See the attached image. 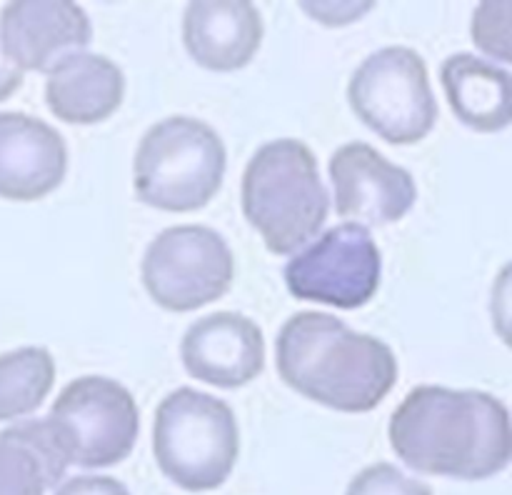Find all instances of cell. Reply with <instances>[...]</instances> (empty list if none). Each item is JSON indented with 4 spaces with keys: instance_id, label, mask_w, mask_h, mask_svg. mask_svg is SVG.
<instances>
[{
    "instance_id": "6da1fadb",
    "label": "cell",
    "mask_w": 512,
    "mask_h": 495,
    "mask_svg": "<svg viewBox=\"0 0 512 495\" xmlns=\"http://www.w3.org/2000/svg\"><path fill=\"white\" fill-rule=\"evenodd\" d=\"M390 445L408 468L483 480L510 463V413L483 390L420 385L390 418Z\"/></svg>"
},
{
    "instance_id": "7a4b0ae2",
    "label": "cell",
    "mask_w": 512,
    "mask_h": 495,
    "mask_svg": "<svg viewBox=\"0 0 512 495\" xmlns=\"http://www.w3.org/2000/svg\"><path fill=\"white\" fill-rule=\"evenodd\" d=\"M278 373L305 398L343 410H373L398 380L393 350L328 313H298L280 328Z\"/></svg>"
},
{
    "instance_id": "3957f363",
    "label": "cell",
    "mask_w": 512,
    "mask_h": 495,
    "mask_svg": "<svg viewBox=\"0 0 512 495\" xmlns=\"http://www.w3.org/2000/svg\"><path fill=\"white\" fill-rule=\"evenodd\" d=\"M243 210L270 253L288 255L310 243L330 210L313 150L290 138L260 145L243 175Z\"/></svg>"
},
{
    "instance_id": "277c9868",
    "label": "cell",
    "mask_w": 512,
    "mask_h": 495,
    "mask_svg": "<svg viewBox=\"0 0 512 495\" xmlns=\"http://www.w3.org/2000/svg\"><path fill=\"white\" fill-rule=\"evenodd\" d=\"M225 145L208 123L173 115L143 135L135 153V193L145 205L188 213L213 200L225 175Z\"/></svg>"
},
{
    "instance_id": "5b68a950",
    "label": "cell",
    "mask_w": 512,
    "mask_h": 495,
    "mask_svg": "<svg viewBox=\"0 0 512 495\" xmlns=\"http://www.w3.org/2000/svg\"><path fill=\"white\" fill-rule=\"evenodd\" d=\"M153 450L160 470L180 488L193 493L220 488L240 450L233 410L200 390H173L155 413Z\"/></svg>"
},
{
    "instance_id": "8992f818",
    "label": "cell",
    "mask_w": 512,
    "mask_h": 495,
    "mask_svg": "<svg viewBox=\"0 0 512 495\" xmlns=\"http://www.w3.org/2000/svg\"><path fill=\"white\" fill-rule=\"evenodd\" d=\"M348 100L360 123L393 145L418 143L438 120L425 60L403 45L368 55L350 78Z\"/></svg>"
},
{
    "instance_id": "52a82bcc",
    "label": "cell",
    "mask_w": 512,
    "mask_h": 495,
    "mask_svg": "<svg viewBox=\"0 0 512 495\" xmlns=\"http://www.w3.org/2000/svg\"><path fill=\"white\" fill-rule=\"evenodd\" d=\"M45 420L70 463L80 468L118 465L130 455L140 430L130 390L103 375H85L65 385Z\"/></svg>"
},
{
    "instance_id": "ba28073f",
    "label": "cell",
    "mask_w": 512,
    "mask_h": 495,
    "mask_svg": "<svg viewBox=\"0 0 512 495\" xmlns=\"http://www.w3.org/2000/svg\"><path fill=\"white\" fill-rule=\"evenodd\" d=\"M235 263L228 243L213 228L178 225L148 245L143 285L165 310L188 313L228 293Z\"/></svg>"
},
{
    "instance_id": "9c48e42d",
    "label": "cell",
    "mask_w": 512,
    "mask_h": 495,
    "mask_svg": "<svg viewBox=\"0 0 512 495\" xmlns=\"http://www.w3.org/2000/svg\"><path fill=\"white\" fill-rule=\"evenodd\" d=\"M383 258L368 228L343 223L285 265V285L300 300L353 310L378 293Z\"/></svg>"
},
{
    "instance_id": "30bf717a",
    "label": "cell",
    "mask_w": 512,
    "mask_h": 495,
    "mask_svg": "<svg viewBox=\"0 0 512 495\" xmlns=\"http://www.w3.org/2000/svg\"><path fill=\"white\" fill-rule=\"evenodd\" d=\"M330 178L338 215L363 228L398 223L418 198L413 175L360 140L335 150L330 158Z\"/></svg>"
},
{
    "instance_id": "8fae6325",
    "label": "cell",
    "mask_w": 512,
    "mask_h": 495,
    "mask_svg": "<svg viewBox=\"0 0 512 495\" xmlns=\"http://www.w3.org/2000/svg\"><path fill=\"white\" fill-rule=\"evenodd\" d=\"M93 40L90 18L80 5L65 0L10 3L0 13V50L18 70L50 73Z\"/></svg>"
},
{
    "instance_id": "7c38bea8",
    "label": "cell",
    "mask_w": 512,
    "mask_h": 495,
    "mask_svg": "<svg viewBox=\"0 0 512 495\" xmlns=\"http://www.w3.org/2000/svg\"><path fill=\"white\" fill-rule=\"evenodd\" d=\"M180 358L200 383L240 388L263 373V330L240 313L205 315L185 330Z\"/></svg>"
},
{
    "instance_id": "4fadbf2b",
    "label": "cell",
    "mask_w": 512,
    "mask_h": 495,
    "mask_svg": "<svg viewBox=\"0 0 512 495\" xmlns=\"http://www.w3.org/2000/svg\"><path fill=\"white\" fill-rule=\"evenodd\" d=\"M68 170V148L53 125L23 113H0V198L38 200Z\"/></svg>"
},
{
    "instance_id": "5bb4252c",
    "label": "cell",
    "mask_w": 512,
    "mask_h": 495,
    "mask_svg": "<svg viewBox=\"0 0 512 495\" xmlns=\"http://www.w3.org/2000/svg\"><path fill=\"white\" fill-rule=\"evenodd\" d=\"M183 40L190 58L208 70H240L263 43V15L245 0H200L183 15Z\"/></svg>"
},
{
    "instance_id": "9a60e30c",
    "label": "cell",
    "mask_w": 512,
    "mask_h": 495,
    "mask_svg": "<svg viewBox=\"0 0 512 495\" xmlns=\"http://www.w3.org/2000/svg\"><path fill=\"white\" fill-rule=\"evenodd\" d=\"M125 95V75L105 55L78 53L48 73L45 103L70 125H93L110 118Z\"/></svg>"
},
{
    "instance_id": "2e32d148",
    "label": "cell",
    "mask_w": 512,
    "mask_h": 495,
    "mask_svg": "<svg viewBox=\"0 0 512 495\" xmlns=\"http://www.w3.org/2000/svg\"><path fill=\"white\" fill-rule=\"evenodd\" d=\"M445 95L460 123L480 133H498L512 118V80L500 65L470 53L450 55L440 70Z\"/></svg>"
},
{
    "instance_id": "e0dca14e",
    "label": "cell",
    "mask_w": 512,
    "mask_h": 495,
    "mask_svg": "<svg viewBox=\"0 0 512 495\" xmlns=\"http://www.w3.org/2000/svg\"><path fill=\"white\" fill-rule=\"evenodd\" d=\"M68 465L45 418L23 420L0 433V495H43Z\"/></svg>"
},
{
    "instance_id": "ac0fdd59",
    "label": "cell",
    "mask_w": 512,
    "mask_h": 495,
    "mask_svg": "<svg viewBox=\"0 0 512 495\" xmlns=\"http://www.w3.org/2000/svg\"><path fill=\"white\" fill-rule=\"evenodd\" d=\"M55 380L53 355L38 345L0 355V420L33 413L48 398Z\"/></svg>"
},
{
    "instance_id": "d6986e66",
    "label": "cell",
    "mask_w": 512,
    "mask_h": 495,
    "mask_svg": "<svg viewBox=\"0 0 512 495\" xmlns=\"http://www.w3.org/2000/svg\"><path fill=\"white\" fill-rule=\"evenodd\" d=\"M345 495H433V490L420 480L408 478L395 465L378 463L360 470Z\"/></svg>"
},
{
    "instance_id": "ffe728a7",
    "label": "cell",
    "mask_w": 512,
    "mask_h": 495,
    "mask_svg": "<svg viewBox=\"0 0 512 495\" xmlns=\"http://www.w3.org/2000/svg\"><path fill=\"white\" fill-rule=\"evenodd\" d=\"M55 495H130L120 480L108 475H75L58 485Z\"/></svg>"
},
{
    "instance_id": "44dd1931",
    "label": "cell",
    "mask_w": 512,
    "mask_h": 495,
    "mask_svg": "<svg viewBox=\"0 0 512 495\" xmlns=\"http://www.w3.org/2000/svg\"><path fill=\"white\" fill-rule=\"evenodd\" d=\"M20 83H23V70L15 68L0 50V100L10 98L20 88Z\"/></svg>"
}]
</instances>
